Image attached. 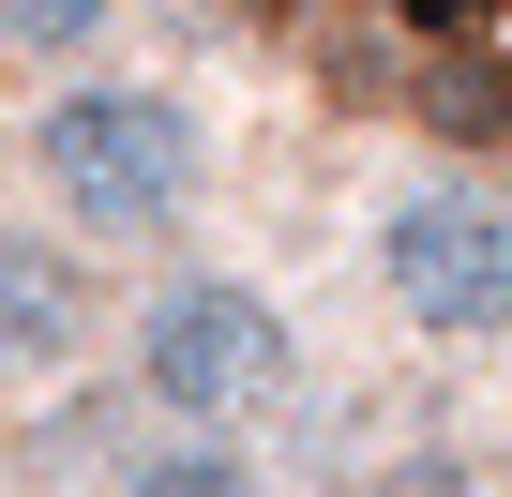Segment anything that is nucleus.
<instances>
[{"instance_id":"1","label":"nucleus","mask_w":512,"mask_h":497,"mask_svg":"<svg viewBox=\"0 0 512 497\" xmlns=\"http://www.w3.org/2000/svg\"><path fill=\"white\" fill-rule=\"evenodd\" d=\"M16 196L76 241L91 272H166L196 257V226L226 196V136L196 106V76L166 61H91V76H46L31 121H16Z\"/></svg>"},{"instance_id":"2","label":"nucleus","mask_w":512,"mask_h":497,"mask_svg":"<svg viewBox=\"0 0 512 497\" xmlns=\"http://www.w3.org/2000/svg\"><path fill=\"white\" fill-rule=\"evenodd\" d=\"M106 362H121V407L136 422H196V437H272L317 377L302 317L272 272H241V257H166L121 287L106 317Z\"/></svg>"},{"instance_id":"3","label":"nucleus","mask_w":512,"mask_h":497,"mask_svg":"<svg viewBox=\"0 0 512 497\" xmlns=\"http://www.w3.org/2000/svg\"><path fill=\"white\" fill-rule=\"evenodd\" d=\"M362 287L407 347L437 362H497L512 347V181L497 166H392L362 196Z\"/></svg>"},{"instance_id":"4","label":"nucleus","mask_w":512,"mask_h":497,"mask_svg":"<svg viewBox=\"0 0 512 497\" xmlns=\"http://www.w3.org/2000/svg\"><path fill=\"white\" fill-rule=\"evenodd\" d=\"M106 317H121V287L76 257L46 211H16V196H0V407L76 392V377L106 362Z\"/></svg>"},{"instance_id":"5","label":"nucleus","mask_w":512,"mask_h":497,"mask_svg":"<svg viewBox=\"0 0 512 497\" xmlns=\"http://www.w3.org/2000/svg\"><path fill=\"white\" fill-rule=\"evenodd\" d=\"M91 497H272V452L256 437H196V422H136L91 452Z\"/></svg>"},{"instance_id":"6","label":"nucleus","mask_w":512,"mask_h":497,"mask_svg":"<svg viewBox=\"0 0 512 497\" xmlns=\"http://www.w3.org/2000/svg\"><path fill=\"white\" fill-rule=\"evenodd\" d=\"M407 121H422L437 166H497L512 151V46H437L407 76Z\"/></svg>"},{"instance_id":"7","label":"nucleus","mask_w":512,"mask_h":497,"mask_svg":"<svg viewBox=\"0 0 512 497\" xmlns=\"http://www.w3.org/2000/svg\"><path fill=\"white\" fill-rule=\"evenodd\" d=\"M121 16H136V0H0V61H16V76H91L121 46Z\"/></svg>"},{"instance_id":"8","label":"nucleus","mask_w":512,"mask_h":497,"mask_svg":"<svg viewBox=\"0 0 512 497\" xmlns=\"http://www.w3.org/2000/svg\"><path fill=\"white\" fill-rule=\"evenodd\" d=\"M497 16H512V0H392V31L437 61V46H497Z\"/></svg>"},{"instance_id":"9","label":"nucleus","mask_w":512,"mask_h":497,"mask_svg":"<svg viewBox=\"0 0 512 497\" xmlns=\"http://www.w3.org/2000/svg\"><path fill=\"white\" fill-rule=\"evenodd\" d=\"M317 497H422V482H317Z\"/></svg>"}]
</instances>
